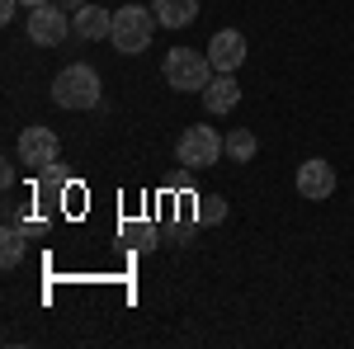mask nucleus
<instances>
[{
  "label": "nucleus",
  "instance_id": "obj_7",
  "mask_svg": "<svg viewBox=\"0 0 354 349\" xmlns=\"http://www.w3.org/2000/svg\"><path fill=\"white\" fill-rule=\"evenodd\" d=\"M298 194L307 198V203H322V198H330V194H335V170H330V161H322V156L302 161V165H298Z\"/></svg>",
  "mask_w": 354,
  "mask_h": 349
},
{
  "label": "nucleus",
  "instance_id": "obj_18",
  "mask_svg": "<svg viewBox=\"0 0 354 349\" xmlns=\"http://www.w3.org/2000/svg\"><path fill=\"white\" fill-rule=\"evenodd\" d=\"M19 5H24V10H38V5H48V0H19Z\"/></svg>",
  "mask_w": 354,
  "mask_h": 349
},
{
  "label": "nucleus",
  "instance_id": "obj_11",
  "mask_svg": "<svg viewBox=\"0 0 354 349\" xmlns=\"http://www.w3.org/2000/svg\"><path fill=\"white\" fill-rule=\"evenodd\" d=\"M151 10L165 28H189L198 19V0H151Z\"/></svg>",
  "mask_w": 354,
  "mask_h": 349
},
{
  "label": "nucleus",
  "instance_id": "obj_15",
  "mask_svg": "<svg viewBox=\"0 0 354 349\" xmlns=\"http://www.w3.org/2000/svg\"><path fill=\"white\" fill-rule=\"evenodd\" d=\"M133 245H142V250H156V227H133Z\"/></svg>",
  "mask_w": 354,
  "mask_h": 349
},
{
  "label": "nucleus",
  "instance_id": "obj_5",
  "mask_svg": "<svg viewBox=\"0 0 354 349\" xmlns=\"http://www.w3.org/2000/svg\"><path fill=\"white\" fill-rule=\"evenodd\" d=\"M57 156H62V142H57L53 128H43V123H28L24 133H19V161L28 170H53Z\"/></svg>",
  "mask_w": 354,
  "mask_h": 349
},
{
  "label": "nucleus",
  "instance_id": "obj_13",
  "mask_svg": "<svg viewBox=\"0 0 354 349\" xmlns=\"http://www.w3.org/2000/svg\"><path fill=\"white\" fill-rule=\"evenodd\" d=\"M222 142H227V156H232V161H250V156H255V147H260L250 128H236V133H227Z\"/></svg>",
  "mask_w": 354,
  "mask_h": 349
},
{
  "label": "nucleus",
  "instance_id": "obj_3",
  "mask_svg": "<svg viewBox=\"0 0 354 349\" xmlns=\"http://www.w3.org/2000/svg\"><path fill=\"white\" fill-rule=\"evenodd\" d=\"M165 85L170 90H198L203 95V85L213 81V62L203 53H194V48H175V53H165Z\"/></svg>",
  "mask_w": 354,
  "mask_h": 349
},
{
  "label": "nucleus",
  "instance_id": "obj_8",
  "mask_svg": "<svg viewBox=\"0 0 354 349\" xmlns=\"http://www.w3.org/2000/svg\"><path fill=\"white\" fill-rule=\"evenodd\" d=\"M208 62H213V71H236L245 62V38L236 28H222L213 33V43H208Z\"/></svg>",
  "mask_w": 354,
  "mask_h": 349
},
{
  "label": "nucleus",
  "instance_id": "obj_14",
  "mask_svg": "<svg viewBox=\"0 0 354 349\" xmlns=\"http://www.w3.org/2000/svg\"><path fill=\"white\" fill-rule=\"evenodd\" d=\"M222 217H227V198L203 194V198H198V222H222Z\"/></svg>",
  "mask_w": 354,
  "mask_h": 349
},
{
  "label": "nucleus",
  "instance_id": "obj_17",
  "mask_svg": "<svg viewBox=\"0 0 354 349\" xmlns=\"http://www.w3.org/2000/svg\"><path fill=\"white\" fill-rule=\"evenodd\" d=\"M57 5H62V10H71V15H76V10H81L85 0H57Z\"/></svg>",
  "mask_w": 354,
  "mask_h": 349
},
{
  "label": "nucleus",
  "instance_id": "obj_12",
  "mask_svg": "<svg viewBox=\"0 0 354 349\" xmlns=\"http://www.w3.org/2000/svg\"><path fill=\"white\" fill-rule=\"evenodd\" d=\"M24 241H28V222H24V227L10 222L5 236H0V265H5V269H15L19 260H24Z\"/></svg>",
  "mask_w": 354,
  "mask_h": 349
},
{
  "label": "nucleus",
  "instance_id": "obj_9",
  "mask_svg": "<svg viewBox=\"0 0 354 349\" xmlns=\"http://www.w3.org/2000/svg\"><path fill=\"white\" fill-rule=\"evenodd\" d=\"M236 104H241V85H236L232 71H218L213 81L203 85V109L208 113H232Z\"/></svg>",
  "mask_w": 354,
  "mask_h": 349
},
{
  "label": "nucleus",
  "instance_id": "obj_6",
  "mask_svg": "<svg viewBox=\"0 0 354 349\" xmlns=\"http://www.w3.org/2000/svg\"><path fill=\"white\" fill-rule=\"evenodd\" d=\"M66 24H71V10H62V5H38V10H28V43H38V48H62L66 43Z\"/></svg>",
  "mask_w": 354,
  "mask_h": 349
},
{
  "label": "nucleus",
  "instance_id": "obj_1",
  "mask_svg": "<svg viewBox=\"0 0 354 349\" xmlns=\"http://www.w3.org/2000/svg\"><path fill=\"white\" fill-rule=\"evenodd\" d=\"M156 24H161L156 10H142V5H123V10H113V33H109L113 53H123V57L147 53V43H151Z\"/></svg>",
  "mask_w": 354,
  "mask_h": 349
},
{
  "label": "nucleus",
  "instance_id": "obj_16",
  "mask_svg": "<svg viewBox=\"0 0 354 349\" xmlns=\"http://www.w3.org/2000/svg\"><path fill=\"white\" fill-rule=\"evenodd\" d=\"M19 10H24V5H19V0H0V19H15V15H19Z\"/></svg>",
  "mask_w": 354,
  "mask_h": 349
},
{
  "label": "nucleus",
  "instance_id": "obj_4",
  "mask_svg": "<svg viewBox=\"0 0 354 349\" xmlns=\"http://www.w3.org/2000/svg\"><path fill=\"white\" fill-rule=\"evenodd\" d=\"M227 151V142H222L213 128H185L180 133V147H175V156H180V165L185 170H208V165H218V156Z\"/></svg>",
  "mask_w": 354,
  "mask_h": 349
},
{
  "label": "nucleus",
  "instance_id": "obj_10",
  "mask_svg": "<svg viewBox=\"0 0 354 349\" xmlns=\"http://www.w3.org/2000/svg\"><path fill=\"white\" fill-rule=\"evenodd\" d=\"M71 28H76V38H109L113 33V15H104L100 5H81L76 15H71Z\"/></svg>",
  "mask_w": 354,
  "mask_h": 349
},
{
  "label": "nucleus",
  "instance_id": "obj_2",
  "mask_svg": "<svg viewBox=\"0 0 354 349\" xmlns=\"http://www.w3.org/2000/svg\"><path fill=\"white\" fill-rule=\"evenodd\" d=\"M100 76H95V66H85V62H76V66H66V71H57L53 81V104L62 109H95L100 104Z\"/></svg>",
  "mask_w": 354,
  "mask_h": 349
}]
</instances>
